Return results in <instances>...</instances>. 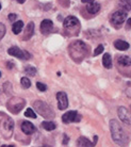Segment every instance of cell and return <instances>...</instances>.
Masks as SVG:
<instances>
[{
    "label": "cell",
    "mask_w": 131,
    "mask_h": 147,
    "mask_svg": "<svg viewBox=\"0 0 131 147\" xmlns=\"http://www.w3.org/2000/svg\"><path fill=\"white\" fill-rule=\"evenodd\" d=\"M42 127H43L45 130H47V131H52V130H55V123H52V121H45L42 123Z\"/></svg>",
    "instance_id": "cell-21"
},
{
    "label": "cell",
    "mask_w": 131,
    "mask_h": 147,
    "mask_svg": "<svg viewBox=\"0 0 131 147\" xmlns=\"http://www.w3.org/2000/svg\"><path fill=\"white\" fill-rule=\"evenodd\" d=\"M0 10H1V4H0Z\"/></svg>",
    "instance_id": "cell-36"
},
{
    "label": "cell",
    "mask_w": 131,
    "mask_h": 147,
    "mask_svg": "<svg viewBox=\"0 0 131 147\" xmlns=\"http://www.w3.org/2000/svg\"><path fill=\"white\" fill-rule=\"evenodd\" d=\"M58 1L62 7H69V0H58Z\"/></svg>",
    "instance_id": "cell-29"
},
{
    "label": "cell",
    "mask_w": 131,
    "mask_h": 147,
    "mask_svg": "<svg viewBox=\"0 0 131 147\" xmlns=\"http://www.w3.org/2000/svg\"><path fill=\"white\" fill-rule=\"evenodd\" d=\"M118 64L120 66H124V67H130L131 66V60L129 57L125 55V57H120L118 59Z\"/></svg>",
    "instance_id": "cell-20"
},
{
    "label": "cell",
    "mask_w": 131,
    "mask_h": 147,
    "mask_svg": "<svg viewBox=\"0 0 131 147\" xmlns=\"http://www.w3.org/2000/svg\"><path fill=\"white\" fill-rule=\"evenodd\" d=\"M13 131H14V121L12 118L9 116H4L3 118H1L0 121V133L2 138L4 139H11V136H13Z\"/></svg>",
    "instance_id": "cell-4"
},
{
    "label": "cell",
    "mask_w": 131,
    "mask_h": 147,
    "mask_svg": "<svg viewBox=\"0 0 131 147\" xmlns=\"http://www.w3.org/2000/svg\"><path fill=\"white\" fill-rule=\"evenodd\" d=\"M25 116L26 117H30V118H36V114L34 113V111L32 109H28L26 110L25 112Z\"/></svg>",
    "instance_id": "cell-25"
},
{
    "label": "cell",
    "mask_w": 131,
    "mask_h": 147,
    "mask_svg": "<svg viewBox=\"0 0 131 147\" xmlns=\"http://www.w3.org/2000/svg\"><path fill=\"white\" fill-rule=\"evenodd\" d=\"M16 18H17V15L16 14H10L9 15V20H10V22H14Z\"/></svg>",
    "instance_id": "cell-30"
},
{
    "label": "cell",
    "mask_w": 131,
    "mask_h": 147,
    "mask_svg": "<svg viewBox=\"0 0 131 147\" xmlns=\"http://www.w3.org/2000/svg\"><path fill=\"white\" fill-rule=\"evenodd\" d=\"M68 144V136H66V134H64V139H63V145H67Z\"/></svg>",
    "instance_id": "cell-31"
},
{
    "label": "cell",
    "mask_w": 131,
    "mask_h": 147,
    "mask_svg": "<svg viewBox=\"0 0 131 147\" xmlns=\"http://www.w3.org/2000/svg\"><path fill=\"white\" fill-rule=\"evenodd\" d=\"M83 3H90V2H93V1H95V0H81Z\"/></svg>",
    "instance_id": "cell-33"
},
{
    "label": "cell",
    "mask_w": 131,
    "mask_h": 147,
    "mask_svg": "<svg viewBox=\"0 0 131 147\" xmlns=\"http://www.w3.org/2000/svg\"><path fill=\"white\" fill-rule=\"evenodd\" d=\"M95 144L92 143L91 141L84 138V136H81L77 140V146H84V147H90V146H94Z\"/></svg>",
    "instance_id": "cell-17"
},
{
    "label": "cell",
    "mask_w": 131,
    "mask_h": 147,
    "mask_svg": "<svg viewBox=\"0 0 131 147\" xmlns=\"http://www.w3.org/2000/svg\"><path fill=\"white\" fill-rule=\"evenodd\" d=\"M52 29H53V22L49 19H45L41 22V32L43 34L50 33Z\"/></svg>",
    "instance_id": "cell-12"
},
{
    "label": "cell",
    "mask_w": 131,
    "mask_h": 147,
    "mask_svg": "<svg viewBox=\"0 0 131 147\" xmlns=\"http://www.w3.org/2000/svg\"><path fill=\"white\" fill-rule=\"evenodd\" d=\"M127 18V13L123 10H118V11H115L111 15V17H110V22H111V25L113 27H115V28H120L124 22L126 20Z\"/></svg>",
    "instance_id": "cell-7"
},
{
    "label": "cell",
    "mask_w": 131,
    "mask_h": 147,
    "mask_svg": "<svg viewBox=\"0 0 131 147\" xmlns=\"http://www.w3.org/2000/svg\"><path fill=\"white\" fill-rule=\"evenodd\" d=\"M25 1L26 0H17V2H18V3H24Z\"/></svg>",
    "instance_id": "cell-35"
},
{
    "label": "cell",
    "mask_w": 131,
    "mask_h": 147,
    "mask_svg": "<svg viewBox=\"0 0 131 147\" xmlns=\"http://www.w3.org/2000/svg\"><path fill=\"white\" fill-rule=\"evenodd\" d=\"M26 105V100L20 97H13L7 101V110L10 111L13 114H17L24 109Z\"/></svg>",
    "instance_id": "cell-5"
},
{
    "label": "cell",
    "mask_w": 131,
    "mask_h": 147,
    "mask_svg": "<svg viewBox=\"0 0 131 147\" xmlns=\"http://www.w3.org/2000/svg\"><path fill=\"white\" fill-rule=\"evenodd\" d=\"M57 99H58V108L60 110H66L68 107V99L67 95L64 92L57 93Z\"/></svg>",
    "instance_id": "cell-10"
},
{
    "label": "cell",
    "mask_w": 131,
    "mask_h": 147,
    "mask_svg": "<svg viewBox=\"0 0 131 147\" xmlns=\"http://www.w3.org/2000/svg\"><path fill=\"white\" fill-rule=\"evenodd\" d=\"M130 24H131V19L129 18L128 19V22H127V29H130Z\"/></svg>",
    "instance_id": "cell-34"
},
{
    "label": "cell",
    "mask_w": 131,
    "mask_h": 147,
    "mask_svg": "<svg viewBox=\"0 0 131 147\" xmlns=\"http://www.w3.org/2000/svg\"><path fill=\"white\" fill-rule=\"evenodd\" d=\"M22 28H24V22L22 20H18V22H16L13 24V26H12V31H13V33L14 34H19L22 32Z\"/></svg>",
    "instance_id": "cell-18"
},
{
    "label": "cell",
    "mask_w": 131,
    "mask_h": 147,
    "mask_svg": "<svg viewBox=\"0 0 131 147\" xmlns=\"http://www.w3.org/2000/svg\"><path fill=\"white\" fill-rule=\"evenodd\" d=\"M81 118L82 116L79 115L77 111H68L62 116V121L65 124H69V123H78L81 121Z\"/></svg>",
    "instance_id": "cell-9"
},
{
    "label": "cell",
    "mask_w": 131,
    "mask_h": 147,
    "mask_svg": "<svg viewBox=\"0 0 131 147\" xmlns=\"http://www.w3.org/2000/svg\"><path fill=\"white\" fill-rule=\"evenodd\" d=\"M102 64H103V66L110 69L111 67H112V59H111V55L109 53H105L103 55V58H102Z\"/></svg>",
    "instance_id": "cell-19"
},
{
    "label": "cell",
    "mask_w": 131,
    "mask_h": 147,
    "mask_svg": "<svg viewBox=\"0 0 131 147\" xmlns=\"http://www.w3.org/2000/svg\"><path fill=\"white\" fill-rule=\"evenodd\" d=\"M103 52V46L102 45H99L98 47L95 49V51H94V55L96 57V55H100V53H102Z\"/></svg>",
    "instance_id": "cell-28"
},
{
    "label": "cell",
    "mask_w": 131,
    "mask_h": 147,
    "mask_svg": "<svg viewBox=\"0 0 131 147\" xmlns=\"http://www.w3.org/2000/svg\"><path fill=\"white\" fill-rule=\"evenodd\" d=\"M7 53L12 57H16V58H18L20 60H28L30 58V55L28 52L26 51V50H22L20 48L16 47V46H13V47L9 48V50H7Z\"/></svg>",
    "instance_id": "cell-8"
},
{
    "label": "cell",
    "mask_w": 131,
    "mask_h": 147,
    "mask_svg": "<svg viewBox=\"0 0 131 147\" xmlns=\"http://www.w3.org/2000/svg\"><path fill=\"white\" fill-rule=\"evenodd\" d=\"M25 73L27 76H31V77H33V76L36 75V68L33 66H27L25 68Z\"/></svg>",
    "instance_id": "cell-23"
},
{
    "label": "cell",
    "mask_w": 131,
    "mask_h": 147,
    "mask_svg": "<svg viewBox=\"0 0 131 147\" xmlns=\"http://www.w3.org/2000/svg\"><path fill=\"white\" fill-rule=\"evenodd\" d=\"M118 116H120V121H124V124L130 125V112L128 111L125 107L118 108Z\"/></svg>",
    "instance_id": "cell-11"
},
{
    "label": "cell",
    "mask_w": 131,
    "mask_h": 147,
    "mask_svg": "<svg viewBox=\"0 0 131 147\" xmlns=\"http://www.w3.org/2000/svg\"><path fill=\"white\" fill-rule=\"evenodd\" d=\"M33 32H34V24L33 22H29L25 30V35L22 37V40H30V37L33 35Z\"/></svg>",
    "instance_id": "cell-15"
},
{
    "label": "cell",
    "mask_w": 131,
    "mask_h": 147,
    "mask_svg": "<svg viewBox=\"0 0 131 147\" xmlns=\"http://www.w3.org/2000/svg\"><path fill=\"white\" fill-rule=\"evenodd\" d=\"M100 10V4L96 3V2H90V3L86 5V11L90 13V14H97Z\"/></svg>",
    "instance_id": "cell-14"
},
{
    "label": "cell",
    "mask_w": 131,
    "mask_h": 147,
    "mask_svg": "<svg viewBox=\"0 0 131 147\" xmlns=\"http://www.w3.org/2000/svg\"><path fill=\"white\" fill-rule=\"evenodd\" d=\"M0 77H1V73H0Z\"/></svg>",
    "instance_id": "cell-37"
},
{
    "label": "cell",
    "mask_w": 131,
    "mask_h": 147,
    "mask_svg": "<svg viewBox=\"0 0 131 147\" xmlns=\"http://www.w3.org/2000/svg\"><path fill=\"white\" fill-rule=\"evenodd\" d=\"M7 32V29H5V26H4L3 24H1L0 22V40H2V37L4 36V34Z\"/></svg>",
    "instance_id": "cell-26"
},
{
    "label": "cell",
    "mask_w": 131,
    "mask_h": 147,
    "mask_svg": "<svg viewBox=\"0 0 131 147\" xmlns=\"http://www.w3.org/2000/svg\"><path fill=\"white\" fill-rule=\"evenodd\" d=\"M110 130H111V134H112L113 141L117 143L118 145H125L128 142V136H126L124 129L122 128L120 123L115 119L110 121Z\"/></svg>",
    "instance_id": "cell-2"
},
{
    "label": "cell",
    "mask_w": 131,
    "mask_h": 147,
    "mask_svg": "<svg viewBox=\"0 0 131 147\" xmlns=\"http://www.w3.org/2000/svg\"><path fill=\"white\" fill-rule=\"evenodd\" d=\"M33 108L35 109L37 113L44 116L45 118H49V117H53V112L51 110V108L48 106L46 102H44L42 100H36L35 102L33 103Z\"/></svg>",
    "instance_id": "cell-6"
},
{
    "label": "cell",
    "mask_w": 131,
    "mask_h": 147,
    "mask_svg": "<svg viewBox=\"0 0 131 147\" xmlns=\"http://www.w3.org/2000/svg\"><path fill=\"white\" fill-rule=\"evenodd\" d=\"M36 88L40 90L41 92H45V91L47 90V86L44 84V83H42V82H37V83H36Z\"/></svg>",
    "instance_id": "cell-27"
},
{
    "label": "cell",
    "mask_w": 131,
    "mask_h": 147,
    "mask_svg": "<svg viewBox=\"0 0 131 147\" xmlns=\"http://www.w3.org/2000/svg\"><path fill=\"white\" fill-rule=\"evenodd\" d=\"M63 28H64L66 34L68 36H77L78 34L80 33L81 25L77 17H75V16H68V17H66L64 19Z\"/></svg>",
    "instance_id": "cell-3"
},
{
    "label": "cell",
    "mask_w": 131,
    "mask_h": 147,
    "mask_svg": "<svg viewBox=\"0 0 131 147\" xmlns=\"http://www.w3.org/2000/svg\"><path fill=\"white\" fill-rule=\"evenodd\" d=\"M22 131L26 134H32L34 131H35V127L33 125L32 123H30V121H22Z\"/></svg>",
    "instance_id": "cell-13"
},
{
    "label": "cell",
    "mask_w": 131,
    "mask_h": 147,
    "mask_svg": "<svg viewBox=\"0 0 131 147\" xmlns=\"http://www.w3.org/2000/svg\"><path fill=\"white\" fill-rule=\"evenodd\" d=\"M20 84H22V88L27 90V88H29L30 86H31V82H30V80L27 77H24V78H22V80H20Z\"/></svg>",
    "instance_id": "cell-24"
},
{
    "label": "cell",
    "mask_w": 131,
    "mask_h": 147,
    "mask_svg": "<svg viewBox=\"0 0 131 147\" xmlns=\"http://www.w3.org/2000/svg\"><path fill=\"white\" fill-rule=\"evenodd\" d=\"M120 5L123 10L125 9V12L130 11V0H120Z\"/></svg>",
    "instance_id": "cell-22"
},
{
    "label": "cell",
    "mask_w": 131,
    "mask_h": 147,
    "mask_svg": "<svg viewBox=\"0 0 131 147\" xmlns=\"http://www.w3.org/2000/svg\"><path fill=\"white\" fill-rule=\"evenodd\" d=\"M7 68H9V69H12V68H13V67H14V63H12V62H7Z\"/></svg>",
    "instance_id": "cell-32"
},
{
    "label": "cell",
    "mask_w": 131,
    "mask_h": 147,
    "mask_svg": "<svg viewBox=\"0 0 131 147\" xmlns=\"http://www.w3.org/2000/svg\"><path fill=\"white\" fill-rule=\"evenodd\" d=\"M114 46H115V48H116L117 50H120V51L127 50L128 48H129V44H128L127 42L122 40H115V42H114Z\"/></svg>",
    "instance_id": "cell-16"
},
{
    "label": "cell",
    "mask_w": 131,
    "mask_h": 147,
    "mask_svg": "<svg viewBox=\"0 0 131 147\" xmlns=\"http://www.w3.org/2000/svg\"><path fill=\"white\" fill-rule=\"evenodd\" d=\"M68 52L70 58L77 63H80L87 55V46L82 40H75L69 45Z\"/></svg>",
    "instance_id": "cell-1"
}]
</instances>
